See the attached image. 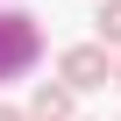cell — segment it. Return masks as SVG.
<instances>
[{"label":"cell","mask_w":121,"mask_h":121,"mask_svg":"<svg viewBox=\"0 0 121 121\" xmlns=\"http://www.w3.org/2000/svg\"><path fill=\"white\" fill-rule=\"evenodd\" d=\"M93 29H100V43H107V50H121V0H100Z\"/></svg>","instance_id":"4"},{"label":"cell","mask_w":121,"mask_h":121,"mask_svg":"<svg viewBox=\"0 0 121 121\" xmlns=\"http://www.w3.org/2000/svg\"><path fill=\"white\" fill-rule=\"evenodd\" d=\"M114 86H121V64H114Z\"/></svg>","instance_id":"6"},{"label":"cell","mask_w":121,"mask_h":121,"mask_svg":"<svg viewBox=\"0 0 121 121\" xmlns=\"http://www.w3.org/2000/svg\"><path fill=\"white\" fill-rule=\"evenodd\" d=\"M36 57H43V22L29 7H0V86L36 71Z\"/></svg>","instance_id":"1"},{"label":"cell","mask_w":121,"mask_h":121,"mask_svg":"<svg viewBox=\"0 0 121 121\" xmlns=\"http://www.w3.org/2000/svg\"><path fill=\"white\" fill-rule=\"evenodd\" d=\"M0 121H29V107H7V100H0Z\"/></svg>","instance_id":"5"},{"label":"cell","mask_w":121,"mask_h":121,"mask_svg":"<svg viewBox=\"0 0 121 121\" xmlns=\"http://www.w3.org/2000/svg\"><path fill=\"white\" fill-rule=\"evenodd\" d=\"M29 121H78V93L57 78V86H36V100H29Z\"/></svg>","instance_id":"3"},{"label":"cell","mask_w":121,"mask_h":121,"mask_svg":"<svg viewBox=\"0 0 121 121\" xmlns=\"http://www.w3.org/2000/svg\"><path fill=\"white\" fill-rule=\"evenodd\" d=\"M57 78H64L71 93H100V86H114V57H107V43L93 36V43H71L64 57H57Z\"/></svg>","instance_id":"2"}]
</instances>
